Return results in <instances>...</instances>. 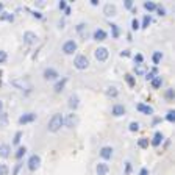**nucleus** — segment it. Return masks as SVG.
<instances>
[{
	"label": "nucleus",
	"instance_id": "f257e3e1",
	"mask_svg": "<svg viewBox=\"0 0 175 175\" xmlns=\"http://www.w3.org/2000/svg\"><path fill=\"white\" fill-rule=\"evenodd\" d=\"M63 125H64V116H63V114H60V113H57V114H53V116H52V119L49 120L47 130H49L50 133H57V131H58Z\"/></svg>",
	"mask_w": 175,
	"mask_h": 175
},
{
	"label": "nucleus",
	"instance_id": "f03ea898",
	"mask_svg": "<svg viewBox=\"0 0 175 175\" xmlns=\"http://www.w3.org/2000/svg\"><path fill=\"white\" fill-rule=\"evenodd\" d=\"M74 66L77 67L78 71H85L89 67V60L86 55H77L75 60H74Z\"/></svg>",
	"mask_w": 175,
	"mask_h": 175
},
{
	"label": "nucleus",
	"instance_id": "7ed1b4c3",
	"mask_svg": "<svg viewBox=\"0 0 175 175\" xmlns=\"http://www.w3.org/2000/svg\"><path fill=\"white\" fill-rule=\"evenodd\" d=\"M61 49H63V53H66V55H72V53L77 52V42L74 39H67Z\"/></svg>",
	"mask_w": 175,
	"mask_h": 175
},
{
	"label": "nucleus",
	"instance_id": "20e7f679",
	"mask_svg": "<svg viewBox=\"0 0 175 175\" xmlns=\"http://www.w3.org/2000/svg\"><path fill=\"white\" fill-rule=\"evenodd\" d=\"M42 77H44V80H47V82H55V80H58L60 74H58L57 69H53V67H46Z\"/></svg>",
	"mask_w": 175,
	"mask_h": 175
},
{
	"label": "nucleus",
	"instance_id": "39448f33",
	"mask_svg": "<svg viewBox=\"0 0 175 175\" xmlns=\"http://www.w3.org/2000/svg\"><path fill=\"white\" fill-rule=\"evenodd\" d=\"M64 125L67 127V128H74V127H77L78 125V116L72 111L71 114H67L66 117H64Z\"/></svg>",
	"mask_w": 175,
	"mask_h": 175
},
{
	"label": "nucleus",
	"instance_id": "423d86ee",
	"mask_svg": "<svg viewBox=\"0 0 175 175\" xmlns=\"http://www.w3.org/2000/svg\"><path fill=\"white\" fill-rule=\"evenodd\" d=\"M94 57H96L97 61H106L110 57V52L106 47H99V49H96V52H94Z\"/></svg>",
	"mask_w": 175,
	"mask_h": 175
},
{
	"label": "nucleus",
	"instance_id": "0eeeda50",
	"mask_svg": "<svg viewBox=\"0 0 175 175\" xmlns=\"http://www.w3.org/2000/svg\"><path fill=\"white\" fill-rule=\"evenodd\" d=\"M28 169L31 170V172H35V170H38L39 169V166H41V158H39V155H31L30 158H28Z\"/></svg>",
	"mask_w": 175,
	"mask_h": 175
},
{
	"label": "nucleus",
	"instance_id": "6e6552de",
	"mask_svg": "<svg viewBox=\"0 0 175 175\" xmlns=\"http://www.w3.org/2000/svg\"><path fill=\"white\" fill-rule=\"evenodd\" d=\"M36 41H38V35L36 33H33V31H25L24 33V42L25 44L33 46V44H36Z\"/></svg>",
	"mask_w": 175,
	"mask_h": 175
},
{
	"label": "nucleus",
	"instance_id": "1a4fd4ad",
	"mask_svg": "<svg viewBox=\"0 0 175 175\" xmlns=\"http://www.w3.org/2000/svg\"><path fill=\"white\" fill-rule=\"evenodd\" d=\"M116 13H117V8H116L114 3H106V5L103 6V14H105L106 17H113V16H116Z\"/></svg>",
	"mask_w": 175,
	"mask_h": 175
},
{
	"label": "nucleus",
	"instance_id": "9d476101",
	"mask_svg": "<svg viewBox=\"0 0 175 175\" xmlns=\"http://www.w3.org/2000/svg\"><path fill=\"white\" fill-rule=\"evenodd\" d=\"M33 120H36V114L35 113H25L19 117V124L20 125H25V124H30L33 122Z\"/></svg>",
	"mask_w": 175,
	"mask_h": 175
},
{
	"label": "nucleus",
	"instance_id": "9b49d317",
	"mask_svg": "<svg viewBox=\"0 0 175 175\" xmlns=\"http://www.w3.org/2000/svg\"><path fill=\"white\" fill-rule=\"evenodd\" d=\"M127 113V108L124 105H120V103H116L113 108H111V114L116 116V117H120V116H124Z\"/></svg>",
	"mask_w": 175,
	"mask_h": 175
},
{
	"label": "nucleus",
	"instance_id": "f8f14e48",
	"mask_svg": "<svg viewBox=\"0 0 175 175\" xmlns=\"http://www.w3.org/2000/svg\"><path fill=\"white\" fill-rule=\"evenodd\" d=\"M113 147H110V145H105V147H102L100 149V156L105 159V161H108V159H111L113 158Z\"/></svg>",
	"mask_w": 175,
	"mask_h": 175
},
{
	"label": "nucleus",
	"instance_id": "ddd939ff",
	"mask_svg": "<svg viewBox=\"0 0 175 175\" xmlns=\"http://www.w3.org/2000/svg\"><path fill=\"white\" fill-rule=\"evenodd\" d=\"M106 36H108V35H106V31L103 28H97L96 31L92 33V39H94V41H99V42L100 41H105Z\"/></svg>",
	"mask_w": 175,
	"mask_h": 175
},
{
	"label": "nucleus",
	"instance_id": "4468645a",
	"mask_svg": "<svg viewBox=\"0 0 175 175\" xmlns=\"http://www.w3.org/2000/svg\"><path fill=\"white\" fill-rule=\"evenodd\" d=\"M67 82H69V78H67V77H63L61 80H58V82L55 83V86H53V91H55L57 94H60V92L64 89V86H66Z\"/></svg>",
	"mask_w": 175,
	"mask_h": 175
},
{
	"label": "nucleus",
	"instance_id": "2eb2a0df",
	"mask_svg": "<svg viewBox=\"0 0 175 175\" xmlns=\"http://www.w3.org/2000/svg\"><path fill=\"white\" fill-rule=\"evenodd\" d=\"M136 110L141 111V113H144V114H147V116L153 114V108H152V106H149V105H145V103H138L136 105Z\"/></svg>",
	"mask_w": 175,
	"mask_h": 175
},
{
	"label": "nucleus",
	"instance_id": "dca6fc26",
	"mask_svg": "<svg viewBox=\"0 0 175 175\" xmlns=\"http://www.w3.org/2000/svg\"><path fill=\"white\" fill-rule=\"evenodd\" d=\"M67 105H69V108H71L72 111H75V110L78 108V105H80V99H78V96L72 94V96L69 97V102H67Z\"/></svg>",
	"mask_w": 175,
	"mask_h": 175
},
{
	"label": "nucleus",
	"instance_id": "f3484780",
	"mask_svg": "<svg viewBox=\"0 0 175 175\" xmlns=\"http://www.w3.org/2000/svg\"><path fill=\"white\" fill-rule=\"evenodd\" d=\"M96 172H97V175H106L110 172V166L106 163H99L96 167Z\"/></svg>",
	"mask_w": 175,
	"mask_h": 175
},
{
	"label": "nucleus",
	"instance_id": "a211bd4d",
	"mask_svg": "<svg viewBox=\"0 0 175 175\" xmlns=\"http://www.w3.org/2000/svg\"><path fill=\"white\" fill-rule=\"evenodd\" d=\"M11 155V145L9 144H0V156L8 158Z\"/></svg>",
	"mask_w": 175,
	"mask_h": 175
},
{
	"label": "nucleus",
	"instance_id": "6ab92c4d",
	"mask_svg": "<svg viewBox=\"0 0 175 175\" xmlns=\"http://www.w3.org/2000/svg\"><path fill=\"white\" fill-rule=\"evenodd\" d=\"M163 139H164V134L161 133V131H156V133L153 134V139H152V142H150V144H152L153 147H158L161 142H163Z\"/></svg>",
	"mask_w": 175,
	"mask_h": 175
},
{
	"label": "nucleus",
	"instance_id": "aec40b11",
	"mask_svg": "<svg viewBox=\"0 0 175 175\" xmlns=\"http://www.w3.org/2000/svg\"><path fill=\"white\" fill-rule=\"evenodd\" d=\"M134 74H136V75H145V72H147V66L142 63V64H136V66H134Z\"/></svg>",
	"mask_w": 175,
	"mask_h": 175
},
{
	"label": "nucleus",
	"instance_id": "412c9836",
	"mask_svg": "<svg viewBox=\"0 0 175 175\" xmlns=\"http://www.w3.org/2000/svg\"><path fill=\"white\" fill-rule=\"evenodd\" d=\"M150 83H152L153 89H158V88H161V85H163V78H161V75H156V77H153V80Z\"/></svg>",
	"mask_w": 175,
	"mask_h": 175
},
{
	"label": "nucleus",
	"instance_id": "4be33fe9",
	"mask_svg": "<svg viewBox=\"0 0 175 175\" xmlns=\"http://www.w3.org/2000/svg\"><path fill=\"white\" fill-rule=\"evenodd\" d=\"M106 96H108V97H117L119 96V91L114 88V86H108V88H106Z\"/></svg>",
	"mask_w": 175,
	"mask_h": 175
},
{
	"label": "nucleus",
	"instance_id": "5701e85b",
	"mask_svg": "<svg viewBox=\"0 0 175 175\" xmlns=\"http://www.w3.org/2000/svg\"><path fill=\"white\" fill-rule=\"evenodd\" d=\"M110 27H111L113 38H114V39H117V38L120 36V28H119V25H116V24H110Z\"/></svg>",
	"mask_w": 175,
	"mask_h": 175
},
{
	"label": "nucleus",
	"instance_id": "b1692460",
	"mask_svg": "<svg viewBox=\"0 0 175 175\" xmlns=\"http://www.w3.org/2000/svg\"><path fill=\"white\" fill-rule=\"evenodd\" d=\"M161 60H163V53L161 52H155L153 55H152V61H153V64L156 66V64H159L161 63Z\"/></svg>",
	"mask_w": 175,
	"mask_h": 175
},
{
	"label": "nucleus",
	"instance_id": "393cba45",
	"mask_svg": "<svg viewBox=\"0 0 175 175\" xmlns=\"http://www.w3.org/2000/svg\"><path fill=\"white\" fill-rule=\"evenodd\" d=\"M125 82L130 88H134V85H136V80H134V77L131 74H125Z\"/></svg>",
	"mask_w": 175,
	"mask_h": 175
},
{
	"label": "nucleus",
	"instance_id": "a878e982",
	"mask_svg": "<svg viewBox=\"0 0 175 175\" xmlns=\"http://www.w3.org/2000/svg\"><path fill=\"white\" fill-rule=\"evenodd\" d=\"M25 152H27V147H25V145H20L19 149L16 150V155H14V156H16V159H22V158H24V155H25Z\"/></svg>",
	"mask_w": 175,
	"mask_h": 175
},
{
	"label": "nucleus",
	"instance_id": "bb28decb",
	"mask_svg": "<svg viewBox=\"0 0 175 175\" xmlns=\"http://www.w3.org/2000/svg\"><path fill=\"white\" fill-rule=\"evenodd\" d=\"M150 22H152V17L149 14H145L144 19H142V24H141V28H147V27L150 25Z\"/></svg>",
	"mask_w": 175,
	"mask_h": 175
},
{
	"label": "nucleus",
	"instance_id": "cd10ccee",
	"mask_svg": "<svg viewBox=\"0 0 175 175\" xmlns=\"http://www.w3.org/2000/svg\"><path fill=\"white\" fill-rule=\"evenodd\" d=\"M138 145L141 147V149H147V147H149V139L147 138H139L138 139Z\"/></svg>",
	"mask_w": 175,
	"mask_h": 175
},
{
	"label": "nucleus",
	"instance_id": "c85d7f7f",
	"mask_svg": "<svg viewBox=\"0 0 175 175\" xmlns=\"http://www.w3.org/2000/svg\"><path fill=\"white\" fill-rule=\"evenodd\" d=\"M144 8L149 11V13H150V11H155V9H156V3H153V2H145V3H144Z\"/></svg>",
	"mask_w": 175,
	"mask_h": 175
},
{
	"label": "nucleus",
	"instance_id": "c756f323",
	"mask_svg": "<svg viewBox=\"0 0 175 175\" xmlns=\"http://www.w3.org/2000/svg\"><path fill=\"white\" fill-rule=\"evenodd\" d=\"M0 19H2V20H8V22H13V20H14V16L9 14V13H3V14L0 16Z\"/></svg>",
	"mask_w": 175,
	"mask_h": 175
},
{
	"label": "nucleus",
	"instance_id": "7c9ffc66",
	"mask_svg": "<svg viewBox=\"0 0 175 175\" xmlns=\"http://www.w3.org/2000/svg\"><path fill=\"white\" fill-rule=\"evenodd\" d=\"M20 139H22V131H16V134H14V139H13V144H14V145H17V144L20 142Z\"/></svg>",
	"mask_w": 175,
	"mask_h": 175
},
{
	"label": "nucleus",
	"instance_id": "2f4dec72",
	"mask_svg": "<svg viewBox=\"0 0 175 175\" xmlns=\"http://www.w3.org/2000/svg\"><path fill=\"white\" fill-rule=\"evenodd\" d=\"M128 130H130V131H138V130H139V122H134V120H133V122H130Z\"/></svg>",
	"mask_w": 175,
	"mask_h": 175
},
{
	"label": "nucleus",
	"instance_id": "473e14b6",
	"mask_svg": "<svg viewBox=\"0 0 175 175\" xmlns=\"http://www.w3.org/2000/svg\"><path fill=\"white\" fill-rule=\"evenodd\" d=\"M141 28V25H139V20L136 19V17H134L133 20H131V30H134V31H136V30H139Z\"/></svg>",
	"mask_w": 175,
	"mask_h": 175
},
{
	"label": "nucleus",
	"instance_id": "72a5a7b5",
	"mask_svg": "<svg viewBox=\"0 0 175 175\" xmlns=\"http://www.w3.org/2000/svg\"><path fill=\"white\" fill-rule=\"evenodd\" d=\"M6 122H8V114L0 113V125H6Z\"/></svg>",
	"mask_w": 175,
	"mask_h": 175
},
{
	"label": "nucleus",
	"instance_id": "f704fd0d",
	"mask_svg": "<svg viewBox=\"0 0 175 175\" xmlns=\"http://www.w3.org/2000/svg\"><path fill=\"white\" fill-rule=\"evenodd\" d=\"M9 172V167L6 164H0V175H8Z\"/></svg>",
	"mask_w": 175,
	"mask_h": 175
},
{
	"label": "nucleus",
	"instance_id": "c9c22d12",
	"mask_svg": "<svg viewBox=\"0 0 175 175\" xmlns=\"http://www.w3.org/2000/svg\"><path fill=\"white\" fill-rule=\"evenodd\" d=\"M164 97H166L167 100H173V89H172V88H169V89L166 91V94H164Z\"/></svg>",
	"mask_w": 175,
	"mask_h": 175
},
{
	"label": "nucleus",
	"instance_id": "e433bc0d",
	"mask_svg": "<svg viewBox=\"0 0 175 175\" xmlns=\"http://www.w3.org/2000/svg\"><path fill=\"white\" fill-rule=\"evenodd\" d=\"M166 120H167V122H173V120H175V113L172 110L166 114Z\"/></svg>",
	"mask_w": 175,
	"mask_h": 175
},
{
	"label": "nucleus",
	"instance_id": "4c0bfd02",
	"mask_svg": "<svg viewBox=\"0 0 175 175\" xmlns=\"http://www.w3.org/2000/svg\"><path fill=\"white\" fill-rule=\"evenodd\" d=\"M134 63L136 64H142L144 63V57L141 55V53H136V55H134Z\"/></svg>",
	"mask_w": 175,
	"mask_h": 175
},
{
	"label": "nucleus",
	"instance_id": "58836bf2",
	"mask_svg": "<svg viewBox=\"0 0 175 175\" xmlns=\"http://www.w3.org/2000/svg\"><path fill=\"white\" fill-rule=\"evenodd\" d=\"M156 13H158V16H166V8L156 5Z\"/></svg>",
	"mask_w": 175,
	"mask_h": 175
},
{
	"label": "nucleus",
	"instance_id": "ea45409f",
	"mask_svg": "<svg viewBox=\"0 0 175 175\" xmlns=\"http://www.w3.org/2000/svg\"><path fill=\"white\" fill-rule=\"evenodd\" d=\"M131 173V163L130 161H127L125 163V172H124V175H130Z\"/></svg>",
	"mask_w": 175,
	"mask_h": 175
},
{
	"label": "nucleus",
	"instance_id": "a19ab883",
	"mask_svg": "<svg viewBox=\"0 0 175 175\" xmlns=\"http://www.w3.org/2000/svg\"><path fill=\"white\" fill-rule=\"evenodd\" d=\"M6 60H8V55H6V52L0 50V63H5Z\"/></svg>",
	"mask_w": 175,
	"mask_h": 175
},
{
	"label": "nucleus",
	"instance_id": "79ce46f5",
	"mask_svg": "<svg viewBox=\"0 0 175 175\" xmlns=\"http://www.w3.org/2000/svg\"><path fill=\"white\" fill-rule=\"evenodd\" d=\"M20 167H22V163H17V164L14 166V169H13V175H17L19 170H20Z\"/></svg>",
	"mask_w": 175,
	"mask_h": 175
},
{
	"label": "nucleus",
	"instance_id": "37998d69",
	"mask_svg": "<svg viewBox=\"0 0 175 175\" xmlns=\"http://www.w3.org/2000/svg\"><path fill=\"white\" fill-rule=\"evenodd\" d=\"M153 77H155V74H153V72H145V80H147V82H152Z\"/></svg>",
	"mask_w": 175,
	"mask_h": 175
},
{
	"label": "nucleus",
	"instance_id": "c03bdc74",
	"mask_svg": "<svg viewBox=\"0 0 175 175\" xmlns=\"http://www.w3.org/2000/svg\"><path fill=\"white\" fill-rule=\"evenodd\" d=\"M83 28H86V24H85V22H82V24H78V25L75 27V30H77L78 33H80V31H82Z\"/></svg>",
	"mask_w": 175,
	"mask_h": 175
},
{
	"label": "nucleus",
	"instance_id": "a18cd8bd",
	"mask_svg": "<svg viewBox=\"0 0 175 175\" xmlns=\"http://www.w3.org/2000/svg\"><path fill=\"white\" fill-rule=\"evenodd\" d=\"M120 57H122V58H124V57H125V58H128V57H130V50H128V49L122 50V52H120Z\"/></svg>",
	"mask_w": 175,
	"mask_h": 175
},
{
	"label": "nucleus",
	"instance_id": "49530a36",
	"mask_svg": "<svg viewBox=\"0 0 175 175\" xmlns=\"http://www.w3.org/2000/svg\"><path fill=\"white\" fill-rule=\"evenodd\" d=\"M124 5H125V8H127V9H131V8H133V2H131V0H127V2H125Z\"/></svg>",
	"mask_w": 175,
	"mask_h": 175
},
{
	"label": "nucleus",
	"instance_id": "de8ad7c7",
	"mask_svg": "<svg viewBox=\"0 0 175 175\" xmlns=\"http://www.w3.org/2000/svg\"><path fill=\"white\" fill-rule=\"evenodd\" d=\"M58 8H60V9H63V11H64V9H66V8H67V3H66V2H60V3H58Z\"/></svg>",
	"mask_w": 175,
	"mask_h": 175
},
{
	"label": "nucleus",
	"instance_id": "09e8293b",
	"mask_svg": "<svg viewBox=\"0 0 175 175\" xmlns=\"http://www.w3.org/2000/svg\"><path fill=\"white\" fill-rule=\"evenodd\" d=\"M33 17H36V19H42V14L39 11H33Z\"/></svg>",
	"mask_w": 175,
	"mask_h": 175
},
{
	"label": "nucleus",
	"instance_id": "8fccbe9b",
	"mask_svg": "<svg viewBox=\"0 0 175 175\" xmlns=\"http://www.w3.org/2000/svg\"><path fill=\"white\" fill-rule=\"evenodd\" d=\"M139 175H149V170H147L145 167H142V169H141V172H139Z\"/></svg>",
	"mask_w": 175,
	"mask_h": 175
},
{
	"label": "nucleus",
	"instance_id": "3c124183",
	"mask_svg": "<svg viewBox=\"0 0 175 175\" xmlns=\"http://www.w3.org/2000/svg\"><path fill=\"white\" fill-rule=\"evenodd\" d=\"M71 11H72V9H71L69 6H67V8L64 9V14H66V16H69V14H71Z\"/></svg>",
	"mask_w": 175,
	"mask_h": 175
},
{
	"label": "nucleus",
	"instance_id": "603ef678",
	"mask_svg": "<svg viewBox=\"0 0 175 175\" xmlns=\"http://www.w3.org/2000/svg\"><path fill=\"white\" fill-rule=\"evenodd\" d=\"M161 122V117H155L153 119V125H156V124H159Z\"/></svg>",
	"mask_w": 175,
	"mask_h": 175
},
{
	"label": "nucleus",
	"instance_id": "864d4df0",
	"mask_svg": "<svg viewBox=\"0 0 175 175\" xmlns=\"http://www.w3.org/2000/svg\"><path fill=\"white\" fill-rule=\"evenodd\" d=\"M91 3H92L94 6H97V5H99V2H97V0H91Z\"/></svg>",
	"mask_w": 175,
	"mask_h": 175
},
{
	"label": "nucleus",
	"instance_id": "5fc2aeb1",
	"mask_svg": "<svg viewBox=\"0 0 175 175\" xmlns=\"http://www.w3.org/2000/svg\"><path fill=\"white\" fill-rule=\"evenodd\" d=\"M2 110H3V102L0 100V113H2Z\"/></svg>",
	"mask_w": 175,
	"mask_h": 175
},
{
	"label": "nucleus",
	"instance_id": "6e6d98bb",
	"mask_svg": "<svg viewBox=\"0 0 175 175\" xmlns=\"http://www.w3.org/2000/svg\"><path fill=\"white\" fill-rule=\"evenodd\" d=\"M2 9H3V5H2V3H0V11H2Z\"/></svg>",
	"mask_w": 175,
	"mask_h": 175
},
{
	"label": "nucleus",
	"instance_id": "4d7b16f0",
	"mask_svg": "<svg viewBox=\"0 0 175 175\" xmlns=\"http://www.w3.org/2000/svg\"><path fill=\"white\" fill-rule=\"evenodd\" d=\"M0 75H2V72H0ZM0 86H2V80H0Z\"/></svg>",
	"mask_w": 175,
	"mask_h": 175
}]
</instances>
